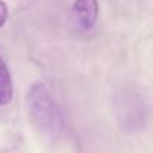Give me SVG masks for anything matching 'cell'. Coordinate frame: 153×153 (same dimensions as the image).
<instances>
[{"mask_svg":"<svg viewBox=\"0 0 153 153\" xmlns=\"http://www.w3.org/2000/svg\"><path fill=\"white\" fill-rule=\"evenodd\" d=\"M25 108L31 125L42 137L48 140L59 137L64 128L62 114L45 83L36 82L28 89L25 97Z\"/></svg>","mask_w":153,"mask_h":153,"instance_id":"1","label":"cell"},{"mask_svg":"<svg viewBox=\"0 0 153 153\" xmlns=\"http://www.w3.org/2000/svg\"><path fill=\"white\" fill-rule=\"evenodd\" d=\"M100 13L98 0H74L73 15L79 27L85 31H89L95 27Z\"/></svg>","mask_w":153,"mask_h":153,"instance_id":"2","label":"cell"},{"mask_svg":"<svg viewBox=\"0 0 153 153\" xmlns=\"http://www.w3.org/2000/svg\"><path fill=\"white\" fill-rule=\"evenodd\" d=\"M13 98V83L10 71L0 55V107L7 105Z\"/></svg>","mask_w":153,"mask_h":153,"instance_id":"3","label":"cell"},{"mask_svg":"<svg viewBox=\"0 0 153 153\" xmlns=\"http://www.w3.org/2000/svg\"><path fill=\"white\" fill-rule=\"evenodd\" d=\"M7 21V6L3 0H0V28L6 24Z\"/></svg>","mask_w":153,"mask_h":153,"instance_id":"4","label":"cell"}]
</instances>
